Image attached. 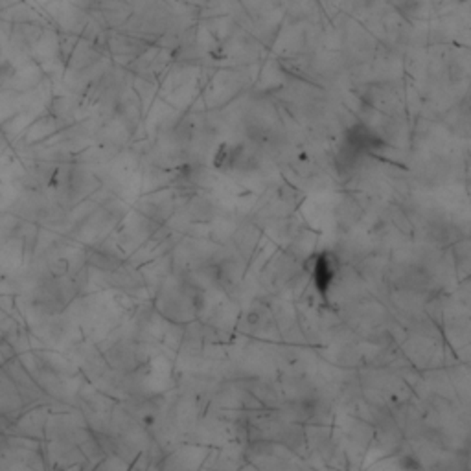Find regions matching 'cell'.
I'll use <instances>...</instances> for the list:
<instances>
[{"mask_svg": "<svg viewBox=\"0 0 471 471\" xmlns=\"http://www.w3.org/2000/svg\"><path fill=\"white\" fill-rule=\"evenodd\" d=\"M313 282L322 297L328 295L329 285L334 284L335 276L339 273V260L334 252H320L313 261Z\"/></svg>", "mask_w": 471, "mask_h": 471, "instance_id": "1", "label": "cell"}, {"mask_svg": "<svg viewBox=\"0 0 471 471\" xmlns=\"http://www.w3.org/2000/svg\"><path fill=\"white\" fill-rule=\"evenodd\" d=\"M346 144L356 147L359 153H370V152H380L383 149L385 142L383 138H380L375 133H372L370 129L365 125H356L346 133Z\"/></svg>", "mask_w": 471, "mask_h": 471, "instance_id": "2", "label": "cell"}]
</instances>
